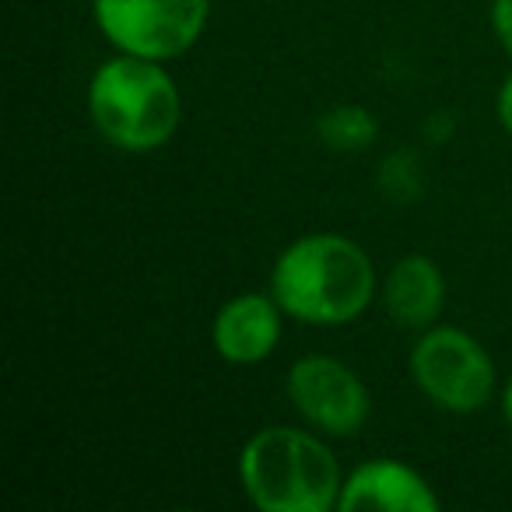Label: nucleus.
Instances as JSON below:
<instances>
[{"label": "nucleus", "instance_id": "nucleus-1", "mask_svg": "<svg viewBox=\"0 0 512 512\" xmlns=\"http://www.w3.org/2000/svg\"><path fill=\"white\" fill-rule=\"evenodd\" d=\"M271 295L285 316L309 327L355 323L376 299V267L355 239L313 232L274 260Z\"/></svg>", "mask_w": 512, "mask_h": 512}, {"label": "nucleus", "instance_id": "nucleus-2", "mask_svg": "<svg viewBox=\"0 0 512 512\" xmlns=\"http://www.w3.org/2000/svg\"><path fill=\"white\" fill-rule=\"evenodd\" d=\"M246 498L264 512H330L341 498V463L327 442L302 428L271 425L239 453Z\"/></svg>", "mask_w": 512, "mask_h": 512}, {"label": "nucleus", "instance_id": "nucleus-3", "mask_svg": "<svg viewBox=\"0 0 512 512\" xmlns=\"http://www.w3.org/2000/svg\"><path fill=\"white\" fill-rule=\"evenodd\" d=\"M88 116L113 148L144 155L172 141L183 120V99L162 60L120 53L95 67Z\"/></svg>", "mask_w": 512, "mask_h": 512}, {"label": "nucleus", "instance_id": "nucleus-4", "mask_svg": "<svg viewBox=\"0 0 512 512\" xmlns=\"http://www.w3.org/2000/svg\"><path fill=\"white\" fill-rule=\"evenodd\" d=\"M411 379L439 411L474 414L495 397V362L474 334L428 327L407 358Z\"/></svg>", "mask_w": 512, "mask_h": 512}, {"label": "nucleus", "instance_id": "nucleus-5", "mask_svg": "<svg viewBox=\"0 0 512 512\" xmlns=\"http://www.w3.org/2000/svg\"><path fill=\"white\" fill-rule=\"evenodd\" d=\"M99 32L130 57H183L204 36L211 0H92Z\"/></svg>", "mask_w": 512, "mask_h": 512}, {"label": "nucleus", "instance_id": "nucleus-6", "mask_svg": "<svg viewBox=\"0 0 512 512\" xmlns=\"http://www.w3.org/2000/svg\"><path fill=\"white\" fill-rule=\"evenodd\" d=\"M285 390L292 407L313 428L337 439L358 435L369 421L372 400L351 365L330 355H306L288 369Z\"/></svg>", "mask_w": 512, "mask_h": 512}, {"label": "nucleus", "instance_id": "nucleus-7", "mask_svg": "<svg viewBox=\"0 0 512 512\" xmlns=\"http://www.w3.org/2000/svg\"><path fill=\"white\" fill-rule=\"evenodd\" d=\"M281 316H285V309L278 306L274 295H235L218 309L211 323L214 351L232 365L264 362L281 341Z\"/></svg>", "mask_w": 512, "mask_h": 512}, {"label": "nucleus", "instance_id": "nucleus-8", "mask_svg": "<svg viewBox=\"0 0 512 512\" xmlns=\"http://www.w3.org/2000/svg\"><path fill=\"white\" fill-rule=\"evenodd\" d=\"M341 512L386 509V512H439V495L414 467L400 460H369L344 477Z\"/></svg>", "mask_w": 512, "mask_h": 512}, {"label": "nucleus", "instance_id": "nucleus-9", "mask_svg": "<svg viewBox=\"0 0 512 512\" xmlns=\"http://www.w3.org/2000/svg\"><path fill=\"white\" fill-rule=\"evenodd\" d=\"M383 306L390 320L407 330L435 327L446 306V278L432 256H400L383 281Z\"/></svg>", "mask_w": 512, "mask_h": 512}, {"label": "nucleus", "instance_id": "nucleus-10", "mask_svg": "<svg viewBox=\"0 0 512 512\" xmlns=\"http://www.w3.org/2000/svg\"><path fill=\"white\" fill-rule=\"evenodd\" d=\"M379 120L365 106H337L316 120V137L330 151H362L376 141Z\"/></svg>", "mask_w": 512, "mask_h": 512}, {"label": "nucleus", "instance_id": "nucleus-11", "mask_svg": "<svg viewBox=\"0 0 512 512\" xmlns=\"http://www.w3.org/2000/svg\"><path fill=\"white\" fill-rule=\"evenodd\" d=\"M386 176H397V186L390 190L393 200H407L414 197V193L421 190V183L414 176H418V165H414V155L411 151H397V155H390L383 162V179Z\"/></svg>", "mask_w": 512, "mask_h": 512}, {"label": "nucleus", "instance_id": "nucleus-12", "mask_svg": "<svg viewBox=\"0 0 512 512\" xmlns=\"http://www.w3.org/2000/svg\"><path fill=\"white\" fill-rule=\"evenodd\" d=\"M491 29H495L502 50L512 57V0H491Z\"/></svg>", "mask_w": 512, "mask_h": 512}, {"label": "nucleus", "instance_id": "nucleus-13", "mask_svg": "<svg viewBox=\"0 0 512 512\" xmlns=\"http://www.w3.org/2000/svg\"><path fill=\"white\" fill-rule=\"evenodd\" d=\"M495 116L498 123H502L505 134H512V74L502 81V88H498V99H495Z\"/></svg>", "mask_w": 512, "mask_h": 512}, {"label": "nucleus", "instance_id": "nucleus-14", "mask_svg": "<svg viewBox=\"0 0 512 512\" xmlns=\"http://www.w3.org/2000/svg\"><path fill=\"white\" fill-rule=\"evenodd\" d=\"M502 411H505V421L512 425V379L505 383V397H502Z\"/></svg>", "mask_w": 512, "mask_h": 512}]
</instances>
